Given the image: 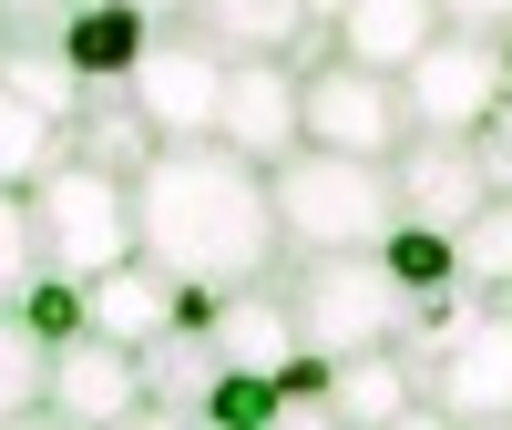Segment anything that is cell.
Instances as JSON below:
<instances>
[{
    "label": "cell",
    "mask_w": 512,
    "mask_h": 430,
    "mask_svg": "<svg viewBox=\"0 0 512 430\" xmlns=\"http://www.w3.org/2000/svg\"><path fill=\"white\" fill-rule=\"evenodd\" d=\"M72 0H0V41H62Z\"/></svg>",
    "instance_id": "25"
},
{
    "label": "cell",
    "mask_w": 512,
    "mask_h": 430,
    "mask_svg": "<svg viewBox=\"0 0 512 430\" xmlns=\"http://www.w3.org/2000/svg\"><path fill=\"white\" fill-rule=\"evenodd\" d=\"M390 175H400V215L410 226H441V236H461L492 205V154L472 134H410L390 154Z\"/></svg>",
    "instance_id": "9"
},
{
    "label": "cell",
    "mask_w": 512,
    "mask_h": 430,
    "mask_svg": "<svg viewBox=\"0 0 512 430\" xmlns=\"http://www.w3.org/2000/svg\"><path fill=\"white\" fill-rule=\"evenodd\" d=\"M144 400H154L144 349H123V338H103V328H82V338L52 349V400H41V410H62L72 430H123Z\"/></svg>",
    "instance_id": "10"
},
{
    "label": "cell",
    "mask_w": 512,
    "mask_h": 430,
    "mask_svg": "<svg viewBox=\"0 0 512 430\" xmlns=\"http://www.w3.org/2000/svg\"><path fill=\"white\" fill-rule=\"evenodd\" d=\"M297 103H308V144H328V154H379V164H390V154L410 144L400 72H369V62H349V52L297 62Z\"/></svg>",
    "instance_id": "6"
},
{
    "label": "cell",
    "mask_w": 512,
    "mask_h": 430,
    "mask_svg": "<svg viewBox=\"0 0 512 430\" xmlns=\"http://www.w3.org/2000/svg\"><path fill=\"white\" fill-rule=\"evenodd\" d=\"M0 82H11V93H31L41 113H82V72H72V52L62 41H0Z\"/></svg>",
    "instance_id": "21"
},
{
    "label": "cell",
    "mask_w": 512,
    "mask_h": 430,
    "mask_svg": "<svg viewBox=\"0 0 512 430\" xmlns=\"http://www.w3.org/2000/svg\"><path fill=\"white\" fill-rule=\"evenodd\" d=\"M420 359H431L420 379H431V400H441L451 420H472V430L512 420V308H492V297L451 308L441 338H431Z\"/></svg>",
    "instance_id": "7"
},
{
    "label": "cell",
    "mask_w": 512,
    "mask_h": 430,
    "mask_svg": "<svg viewBox=\"0 0 512 430\" xmlns=\"http://www.w3.org/2000/svg\"><path fill=\"white\" fill-rule=\"evenodd\" d=\"M52 400V338H41L21 308H0V420H21Z\"/></svg>",
    "instance_id": "19"
},
{
    "label": "cell",
    "mask_w": 512,
    "mask_h": 430,
    "mask_svg": "<svg viewBox=\"0 0 512 430\" xmlns=\"http://www.w3.org/2000/svg\"><path fill=\"white\" fill-rule=\"evenodd\" d=\"M267 195H277L287 256H369L379 236L400 226V175H390L379 154L297 144L287 164H267Z\"/></svg>",
    "instance_id": "2"
},
{
    "label": "cell",
    "mask_w": 512,
    "mask_h": 430,
    "mask_svg": "<svg viewBox=\"0 0 512 430\" xmlns=\"http://www.w3.org/2000/svg\"><path fill=\"white\" fill-rule=\"evenodd\" d=\"M441 31H451L441 0H338V21H328V41L369 72H410Z\"/></svg>",
    "instance_id": "13"
},
{
    "label": "cell",
    "mask_w": 512,
    "mask_h": 430,
    "mask_svg": "<svg viewBox=\"0 0 512 430\" xmlns=\"http://www.w3.org/2000/svg\"><path fill=\"white\" fill-rule=\"evenodd\" d=\"M216 144H236L246 164H287L297 144H308V103H297V62H226Z\"/></svg>",
    "instance_id": "12"
},
{
    "label": "cell",
    "mask_w": 512,
    "mask_h": 430,
    "mask_svg": "<svg viewBox=\"0 0 512 430\" xmlns=\"http://www.w3.org/2000/svg\"><path fill=\"white\" fill-rule=\"evenodd\" d=\"M154 11H134V0H72V21H62V52H72V72H82V93H123L134 82V62L154 52Z\"/></svg>",
    "instance_id": "15"
},
{
    "label": "cell",
    "mask_w": 512,
    "mask_h": 430,
    "mask_svg": "<svg viewBox=\"0 0 512 430\" xmlns=\"http://www.w3.org/2000/svg\"><path fill=\"white\" fill-rule=\"evenodd\" d=\"M451 31H512V0H441Z\"/></svg>",
    "instance_id": "26"
},
{
    "label": "cell",
    "mask_w": 512,
    "mask_h": 430,
    "mask_svg": "<svg viewBox=\"0 0 512 430\" xmlns=\"http://www.w3.org/2000/svg\"><path fill=\"white\" fill-rule=\"evenodd\" d=\"M134 11H154V21H185V11H195V0H134Z\"/></svg>",
    "instance_id": "29"
},
{
    "label": "cell",
    "mask_w": 512,
    "mask_h": 430,
    "mask_svg": "<svg viewBox=\"0 0 512 430\" xmlns=\"http://www.w3.org/2000/svg\"><path fill=\"white\" fill-rule=\"evenodd\" d=\"M0 430H72L62 410H21V420H0Z\"/></svg>",
    "instance_id": "28"
},
{
    "label": "cell",
    "mask_w": 512,
    "mask_h": 430,
    "mask_svg": "<svg viewBox=\"0 0 512 430\" xmlns=\"http://www.w3.org/2000/svg\"><path fill=\"white\" fill-rule=\"evenodd\" d=\"M31 226H41V267L82 277V287L103 267H123V256H144L134 246V175H113L93 154H62L52 175L31 185Z\"/></svg>",
    "instance_id": "4"
},
{
    "label": "cell",
    "mask_w": 512,
    "mask_h": 430,
    "mask_svg": "<svg viewBox=\"0 0 512 430\" xmlns=\"http://www.w3.org/2000/svg\"><path fill=\"white\" fill-rule=\"evenodd\" d=\"M205 338H216L226 369H287L297 359V318H287V287L256 277V287H216V318H205Z\"/></svg>",
    "instance_id": "14"
},
{
    "label": "cell",
    "mask_w": 512,
    "mask_h": 430,
    "mask_svg": "<svg viewBox=\"0 0 512 430\" xmlns=\"http://www.w3.org/2000/svg\"><path fill=\"white\" fill-rule=\"evenodd\" d=\"M379 256H390V277L410 297H451L461 287V236H441V226H410V215H400V226L379 236Z\"/></svg>",
    "instance_id": "20"
},
{
    "label": "cell",
    "mask_w": 512,
    "mask_h": 430,
    "mask_svg": "<svg viewBox=\"0 0 512 430\" xmlns=\"http://www.w3.org/2000/svg\"><path fill=\"white\" fill-rule=\"evenodd\" d=\"M461 287L492 297V308H512V195H492L472 226H461Z\"/></svg>",
    "instance_id": "22"
},
{
    "label": "cell",
    "mask_w": 512,
    "mask_h": 430,
    "mask_svg": "<svg viewBox=\"0 0 512 430\" xmlns=\"http://www.w3.org/2000/svg\"><path fill=\"white\" fill-rule=\"evenodd\" d=\"M205 430H277V379L267 369H216L205 379Z\"/></svg>",
    "instance_id": "23"
},
{
    "label": "cell",
    "mask_w": 512,
    "mask_h": 430,
    "mask_svg": "<svg viewBox=\"0 0 512 430\" xmlns=\"http://www.w3.org/2000/svg\"><path fill=\"white\" fill-rule=\"evenodd\" d=\"M82 297H93V328H103V338H123V349H154V338L175 328V308H185V287L164 277L154 256H123V267H103Z\"/></svg>",
    "instance_id": "16"
},
{
    "label": "cell",
    "mask_w": 512,
    "mask_h": 430,
    "mask_svg": "<svg viewBox=\"0 0 512 430\" xmlns=\"http://www.w3.org/2000/svg\"><path fill=\"white\" fill-rule=\"evenodd\" d=\"M134 246L175 287H256L277 277L287 226L267 195V164H246L236 144H154L134 164Z\"/></svg>",
    "instance_id": "1"
},
{
    "label": "cell",
    "mask_w": 512,
    "mask_h": 430,
    "mask_svg": "<svg viewBox=\"0 0 512 430\" xmlns=\"http://www.w3.org/2000/svg\"><path fill=\"white\" fill-rule=\"evenodd\" d=\"M62 154H72V123L41 113L31 93H11V82H0V185H41Z\"/></svg>",
    "instance_id": "18"
},
{
    "label": "cell",
    "mask_w": 512,
    "mask_h": 430,
    "mask_svg": "<svg viewBox=\"0 0 512 430\" xmlns=\"http://www.w3.org/2000/svg\"><path fill=\"white\" fill-rule=\"evenodd\" d=\"M420 400H431V379H410V359H400V349L338 359V379H328V410H338V430H400Z\"/></svg>",
    "instance_id": "17"
},
{
    "label": "cell",
    "mask_w": 512,
    "mask_h": 430,
    "mask_svg": "<svg viewBox=\"0 0 512 430\" xmlns=\"http://www.w3.org/2000/svg\"><path fill=\"white\" fill-rule=\"evenodd\" d=\"M41 277V226H31V185H0V308Z\"/></svg>",
    "instance_id": "24"
},
{
    "label": "cell",
    "mask_w": 512,
    "mask_h": 430,
    "mask_svg": "<svg viewBox=\"0 0 512 430\" xmlns=\"http://www.w3.org/2000/svg\"><path fill=\"white\" fill-rule=\"evenodd\" d=\"M123 430H205V410H175V400H144Z\"/></svg>",
    "instance_id": "27"
},
{
    "label": "cell",
    "mask_w": 512,
    "mask_h": 430,
    "mask_svg": "<svg viewBox=\"0 0 512 430\" xmlns=\"http://www.w3.org/2000/svg\"><path fill=\"white\" fill-rule=\"evenodd\" d=\"M123 103L154 123V144H205L216 134V103H226V52L195 41L185 21H164L154 52L134 62V82H123Z\"/></svg>",
    "instance_id": "8"
},
{
    "label": "cell",
    "mask_w": 512,
    "mask_h": 430,
    "mask_svg": "<svg viewBox=\"0 0 512 430\" xmlns=\"http://www.w3.org/2000/svg\"><path fill=\"white\" fill-rule=\"evenodd\" d=\"M400 113H410V134H492V123L512 113V52H502V31H441L431 52H420L400 72Z\"/></svg>",
    "instance_id": "5"
},
{
    "label": "cell",
    "mask_w": 512,
    "mask_h": 430,
    "mask_svg": "<svg viewBox=\"0 0 512 430\" xmlns=\"http://www.w3.org/2000/svg\"><path fill=\"white\" fill-rule=\"evenodd\" d=\"M185 31L216 41L226 62H318V52H338L318 0H195Z\"/></svg>",
    "instance_id": "11"
},
{
    "label": "cell",
    "mask_w": 512,
    "mask_h": 430,
    "mask_svg": "<svg viewBox=\"0 0 512 430\" xmlns=\"http://www.w3.org/2000/svg\"><path fill=\"white\" fill-rule=\"evenodd\" d=\"M287 318H297V349L318 359H369V349H410V318L420 297L390 277V256H297L287 277Z\"/></svg>",
    "instance_id": "3"
}]
</instances>
